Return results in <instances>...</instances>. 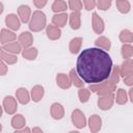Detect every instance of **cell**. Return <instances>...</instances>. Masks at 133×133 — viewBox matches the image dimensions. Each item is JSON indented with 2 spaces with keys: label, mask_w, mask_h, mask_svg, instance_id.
<instances>
[{
  "label": "cell",
  "mask_w": 133,
  "mask_h": 133,
  "mask_svg": "<svg viewBox=\"0 0 133 133\" xmlns=\"http://www.w3.org/2000/svg\"><path fill=\"white\" fill-rule=\"evenodd\" d=\"M110 55L100 48L84 49L77 58L76 71L79 77L89 84L102 83L110 77L112 71Z\"/></svg>",
  "instance_id": "6da1fadb"
},
{
  "label": "cell",
  "mask_w": 133,
  "mask_h": 133,
  "mask_svg": "<svg viewBox=\"0 0 133 133\" xmlns=\"http://www.w3.org/2000/svg\"><path fill=\"white\" fill-rule=\"evenodd\" d=\"M46 23H47L46 15L41 10H35L33 11L29 22V29L33 32H38L46 27Z\"/></svg>",
  "instance_id": "7a4b0ae2"
},
{
  "label": "cell",
  "mask_w": 133,
  "mask_h": 133,
  "mask_svg": "<svg viewBox=\"0 0 133 133\" xmlns=\"http://www.w3.org/2000/svg\"><path fill=\"white\" fill-rule=\"evenodd\" d=\"M115 88H116V85H113V84L109 83L108 81H104V82L98 83V84H90L88 89L91 90V92H95L101 97V96L113 94Z\"/></svg>",
  "instance_id": "3957f363"
},
{
  "label": "cell",
  "mask_w": 133,
  "mask_h": 133,
  "mask_svg": "<svg viewBox=\"0 0 133 133\" xmlns=\"http://www.w3.org/2000/svg\"><path fill=\"white\" fill-rule=\"evenodd\" d=\"M72 122L74 124L75 127H77L78 129H83L86 126V118L84 113L79 110V109H75L72 112Z\"/></svg>",
  "instance_id": "277c9868"
},
{
  "label": "cell",
  "mask_w": 133,
  "mask_h": 133,
  "mask_svg": "<svg viewBox=\"0 0 133 133\" xmlns=\"http://www.w3.org/2000/svg\"><path fill=\"white\" fill-rule=\"evenodd\" d=\"M3 109L8 114H14L18 109L17 100L11 96H6L3 99Z\"/></svg>",
  "instance_id": "5b68a950"
},
{
  "label": "cell",
  "mask_w": 133,
  "mask_h": 133,
  "mask_svg": "<svg viewBox=\"0 0 133 133\" xmlns=\"http://www.w3.org/2000/svg\"><path fill=\"white\" fill-rule=\"evenodd\" d=\"M113 103H114V96H113V94L101 96L99 98V100H98V106L102 110H108V109H110L112 107Z\"/></svg>",
  "instance_id": "8992f818"
},
{
  "label": "cell",
  "mask_w": 133,
  "mask_h": 133,
  "mask_svg": "<svg viewBox=\"0 0 133 133\" xmlns=\"http://www.w3.org/2000/svg\"><path fill=\"white\" fill-rule=\"evenodd\" d=\"M18 41H19L18 43L20 44V46L22 48H24V50H25V49H28L31 47V45L33 43V36L29 31H24L19 35Z\"/></svg>",
  "instance_id": "52a82bcc"
},
{
  "label": "cell",
  "mask_w": 133,
  "mask_h": 133,
  "mask_svg": "<svg viewBox=\"0 0 133 133\" xmlns=\"http://www.w3.org/2000/svg\"><path fill=\"white\" fill-rule=\"evenodd\" d=\"M92 29L97 34H101L105 29L104 21L97 12L92 14Z\"/></svg>",
  "instance_id": "ba28073f"
},
{
  "label": "cell",
  "mask_w": 133,
  "mask_h": 133,
  "mask_svg": "<svg viewBox=\"0 0 133 133\" xmlns=\"http://www.w3.org/2000/svg\"><path fill=\"white\" fill-rule=\"evenodd\" d=\"M18 14H19L21 22H23V23L30 22L29 20L31 19V9L28 5H25V4L20 5L18 8Z\"/></svg>",
  "instance_id": "9c48e42d"
},
{
  "label": "cell",
  "mask_w": 133,
  "mask_h": 133,
  "mask_svg": "<svg viewBox=\"0 0 133 133\" xmlns=\"http://www.w3.org/2000/svg\"><path fill=\"white\" fill-rule=\"evenodd\" d=\"M88 125L91 133H98L102 127V119L98 114H92L88 119Z\"/></svg>",
  "instance_id": "30bf717a"
},
{
  "label": "cell",
  "mask_w": 133,
  "mask_h": 133,
  "mask_svg": "<svg viewBox=\"0 0 133 133\" xmlns=\"http://www.w3.org/2000/svg\"><path fill=\"white\" fill-rule=\"evenodd\" d=\"M50 113L54 119H61L64 116L63 106L59 103H53L51 105V108H50Z\"/></svg>",
  "instance_id": "8fae6325"
},
{
  "label": "cell",
  "mask_w": 133,
  "mask_h": 133,
  "mask_svg": "<svg viewBox=\"0 0 133 133\" xmlns=\"http://www.w3.org/2000/svg\"><path fill=\"white\" fill-rule=\"evenodd\" d=\"M16 38H17V35L12 31L7 30V29H2L1 30V33H0V43L2 44V46L15 42Z\"/></svg>",
  "instance_id": "7c38bea8"
},
{
  "label": "cell",
  "mask_w": 133,
  "mask_h": 133,
  "mask_svg": "<svg viewBox=\"0 0 133 133\" xmlns=\"http://www.w3.org/2000/svg\"><path fill=\"white\" fill-rule=\"evenodd\" d=\"M69 16L65 12H61V14H56L52 17V23L54 26L60 28V27H64L66 22H68Z\"/></svg>",
  "instance_id": "4fadbf2b"
},
{
  "label": "cell",
  "mask_w": 133,
  "mask_h": 133,
  "mask_svg": "<svg viewBox=\"0 0 133 133\" xmlns=\"http://www.w3.org/2000/svg\"><path fill=\"white\" fill-rule=\"evenodd\" d=\"M81 15L80 11H72L71 15L69 16V21H70V26L72 29L77 30L81 27Z\"/></svg>",
  "instance_id": "5bb4252c"
},
{
  "label": "cell",
  "mask_w": 133,
  "mask_h": 133,
  "mask_svg": "<svg viewBox=\"0 0 133 133\" xmlns=\"http://www.w3.org/2000/svg\"><path fill=\"white\" fill-rule=\"evenodd\" d=\"M56 83H57V85H58L60 88H62V89H68V88H70V87H71V84H72V82H71V80H70V77H69L68 75L63 74V73L57 74V76H56Z\"/></svg>",
  "instance_id": "9a60e30c"
},
{
  "label": "cell",
  "mask_w": 133,
  "mask_h": 133,
  "mask_svg": "<svg viewBox=\"0 0 133 133\" xmlns=\"http://www.w3.org/2000/svg\"><path fill=\"white\" fill-rule=\"evenodd\" d=\"M5 24L7 25L8 28L12 30H18L20 28V20L15 14H9L5 18Z\"/></svg>",
  "instance_id": "2e32d148"
},
{
  "label": "cell",
  "mask_w": 133,
  "mask_h": 133,
  "mask_svg": "<svg viewBox=\"0 0 133 133\" xmlns=\"http://www.w3.org/2000/svg\"><path fill=\"white\" fill-rule=\"evenodd\" d=\"M16 97H17V100L23 105L28 104V102L30 100V95H29L28 90L24 87H20L16 90Z\"/></svg>",
  "instance_id": "e0dca14e"
},
{
  "label": "cell",
  "mask_w": 133,
  "mask_h": 133,
  "mask_svg": "<svg viewBox=\"0 0 133 133\" xmlns=\"http://www.w3.org/2000/svg\"><path fill=\"white\" fill-rule=\"evenodd\" d=\"M46 33H47V36L52 41H56L61 36L60 28H58L54 25H48L46 28Z\"/></svg>",
  "instance_id": "ac0fdd59"
},
{
  "label": "cell",
  "mask_w": 133,
  "mask_h": 133,
  "mask_svg": "<svg viewBox=\"0 0 133 133\" xmlns=\"http://www.w3.org/2000/svg\"><path fill=\"white\" fill-rule=\"evenodd\" d=\"M10 124H11V127L12 128H15L16 130H20V129H23L25 127L26 119H25V117L22 114H19L18 113V114H15L12 116Z\"/></svg>",
  "instance_id": "d6986e66"
},
{
  "label": "cell",
  "mask_w": 133,
  "mask_h": 133,
  "mask_svg": "<svg viewBox=\"0 0 133 133\" xmlns=\"http://www.w3.org/2000/svg\"><path fill=\"white\" fill-rule=\"evenodd\" d=\"M44 94H45V89L42 85H35L32 87L31 89V92H30V96H31V99L33 100V102H39L43 97H44Z\"/></svg>",
  "instance_id": "ffe728a7"
},
{
  "label": "cell",
  "mask_w": 133,
  "mask_h": 133,
  "mask_svg": "<svg viewBox=\"0 0 133 133\" xmlns=\"http://www.w3.org/2000/svg\"><path fill=\"white\" fill-rule=\"evenodd\" d=\"M131 71H133V60L131 58L130 59H125L124 62L122 63V65L119 66V75L124 78Z\"/></svg>",
  "instance_id": "44dd1931"
},
{
  "label": "cell",
  "mask_w": 133,
  "mask_h": 133,
  "mask_svg": "<svg viewBox=\"0 0 133 133\" xmlns=\"http://www.w3.org/2000/svg\"><path fill=\"white\" fill-rule=\"evenodd\" d=\"M2 50L6 51L7 53H10V54H19L21 52V49L22 47L20 46V44L18 42H12V43H9V44H6V45H3Z\"/></svg>",
  "instance_id": "7402d4cb"
},
{
  "label": "cell",
  "mask_w": 133,
  "mask_h": 133,
  "mask_svg": "<svg viewBox=\"0 0 133 133\" xmlns=\"http://www.w3.org/2000/svg\"><path fill=\"white\" fill-rule=\"evenodd\" d=\"M95 45L97 48L103 49V50H110L111 48V42L106 36H100L95 41Z\"/></svg>",
  "instance_id": "603a6c76"
},
{
  "label": "cell",
  "mask_w": 133,
  "mask_h": 133,
  "mask_svg": "<svg viewBox=\"0 0 133 133\" xmlns=\"http://www.w3.org/2000/svg\"><path fill=\"white\" fill-rule=\"evenodd\" d=\"M81 45H82V38L81 37H74L71 39L70 42V45H69V49H70V52L72 54H77L81 48Z\"/></svg>",
  "instance_id": "cb8c5ba5"
},
{
  "label": "cell",
  "mask_w": 133,
  "mask_h": 133,
  "mask_svg": "<svg viewBox=\"0 0 133 133\" xmlns=\"http://www.w3.org/2000/svg\"><path fill=\"white\" fill-rule=\"evenodd\" d=\"M70 76V80H71V82L75 85V86H77V87H81V88H83V85H84V83H83V80L79 77V75L77 74V71L75 70V69H72L71 71H70V74H69Z\"/></svg>",
  "instance_id": "d4e9b609"
},
{
  "label": "cell",
  "mask_w": 133,
  "mask_h": 133,
  "mask_svg": "<svg viewBox=\"0 0 133 133\" xmlns=\"http://www.w3.org/2000/svg\"><path fill=\"white\" fill-rule=\"evenodd\" d=\"M0 56H1V60L6 62L7 64H14L18 61V57L14 54H10V53H7L6 51L2 50L0 51Z\"/></svg>",
  "instance_id": "484cf974"
},
{
  "label": "cell",
  "mask_w": 133,
  "mask_h": 133,
  "mask_svg": "<svg viewBox=\"0 0 133 133\" xmlns=\"http://www.w3.org/2000/svg\"><path fill=\"white\" fill-rule=\"evenodd\" d=\"M68 6H69V5H68V3H66L65 1H62V0H55V1L52 3L51 8H52V10H53L54 12L61 14L62 11L66 10Z\"/></svg>",
  "instance_id": "4316f807"
},
{
  "label": "cell",
  "mask_w": 133,
  "mask_h": 133,
  "mask_svg": "<svg viewBox=\"0 0 133 133\" xmlns=\"http://www.w3.org/2000/svg\"><path fill=\"white\" fill-rule=\"evenodd\" d=\"M115 5H116V8L118 9V11L122 12V14L129 12L130 8H131L130 2L128 0H116L115 1Z\"/></svg>",
  "instance_id": "83f0119b"
},
{
  "label": "cell",
  "mask_w": 133,
  "mask_h": 133,
  "mask_svg": "<svg viewBox=\"0 0 133 133\" xmlns=\"http://www.w3.org/2000/svg\"><path fill=\"white\" fill-rule=\"evenodd\" d=\"M119 66L118 65H115L112 68V71H111V74H110V77L108 78V82L113 84V85H116L119 81Z\"/></svg>",
  "instance_id": "f1b7e54d"
},
{
  "label": "cell",
  "mask_w": 133,
  "mask_h": 133,
  "mask_svg": "<svg viewBox=\"0 0 133 133\" xmlns=\"http://www.w3.org/2000/svg\"><path fill=\"white\" fill-rule=\"evenodd\" d=\"M119 41L123 42L124 44H129L133 42V32H131L128 29H124L119 33Z\"/></svg>",
  "instance_id": "f546056e"
},
{
  "label": "cell",
  "mask_w": 133,
  "mask_h": 133,
  "mask_svg": "<svg viewBox=\"0 0 133 133\" xmlns=\"http://www.w3.org/2000/svg\"><path fill=\"white\" fill-rule=\"evenodd\" d=\"M22 55H23L24 58H26L28 60H34L37 56V49L34 48V47H30L28 49L23 50Z\"/></svg>",
  "instance_id": "4dcf8cb0"
},
{
  "label": "cell",
  "mask_w": 133,
  "mask_h": 133,
  "mask_svg": "<svg viewBox=\"0 0 133 133\" xmlns=\"http://www.w3.org/2000/svg\"><path fill=\"white\" fill-rule=\"evenodd\" d=\"M115 101L118 105H124L127 103L128 101V95H127V91L123 88H118L117 89V92H116V98H115Z\"/></svg>",
  "instance_id": "1f68e13d"
},
{
  "label": "cell",
  "mask_w": 133,
  "mask_h": 133,
  "mask_svg": "<svg viewBox=\"0 0 133 133\" xmlns=\"http://www.w3.org/2000/svg\"><path fill=\"white\" fill-rule=\"evenodd\" d=\"M121 53H122L123 58H125V59H130V57L133 56V47H132L130 44H124V45L122 46Z\"/></svg>",
  "instance_id": "d6a6232c"
},
{
  "label": "cell",
  "mask_w": 133,
  "mask_h": 133,
  "mask_svg": "<svg viewBox=\"0 0 133 133\" xmlns=\"http://www.w3.org/2000/svg\"><path fill=\"white\" fill-rule=\"evenodd\" d=\"M68 5L72 11H80L83 7V3L80 0H70L68 2Z\"/></svg>",
  "instance_id": "836d02e7"
},
{
  "label": "cell",
  "mask_w": 133,
  "mask_h": 133,
  "mask_svg": "<svg viewBox=\"0 0 133 133\" xmlns=\"http://www.w3.org/2000/svg\"><path fill=\"white\" fill-rule=\"evenodd\" d=\"M78 97H79V100L81 103H86L90 97V91L89 89L87 88H81L78 90Z\"/></svg>",
  "instance_id": "e575fe53"
},
{
  "label": "cell",
  "mask_w": 133,
  "mask_h": 133,
  "mask_svg": "<svg viewBox=\"0 0 133 133\" xmlns=\"http://www.w3.org/2000/svg\"><path fill=\"white\" fill-rule=\"evenodd\" d=\"M111 1L110 0H99L97 2V6L101 10H107L111 6Z\"/></svg>",
  "instance_id": "d590c367"
},
{
  "label": "cell",
  "mask_w": 133,
  "mask_h": 133,
  "mask_svg": "<svg viewBox=\"0 0 133 133\" xmlns=\"http://www.w3.org/2000/svg\"><path fill=\"white\" fill-rule=\"evenodd\" d=\"M82 3L86 10H91L97 6V1L95 0H83Z\"/></svg>",
  "instance_id": "8d00e7d4"
},
{
  "label": "cell",
  "mask_w": 133,
  "mask_h": 133,
  "mask_svg": "<svg viewBox=\"0 0 133 133\" xmlns=\"http://www.w3.org/2000/svg\"><path fill=\"white\" fill-rule=\"evenodd\" d=\"M124 83L129 86L133 85V71H131L127 76L124 77Z\"/></svg>",
  "instance_id": "74e56055"
},
{
  "label": "cell",
  "mask_w": 133,
  "mask_h": 133,
  "mask_svg": "<svg viewBox=\"0 0 133 133\" xmlns=\"http://www.w3.org/2000/svg\"><path fill=\"white\" fill-rule=\"evenodd\" d=\"M33 4H34L37 8H43V7L47 4V1H46V0H34V1H33Z\"/></svg>",
  "instance_id": "f35d334b"
},
{
  "label": "cell",
  "mask_w": 133,
  "mask_h": 133,
  "mask_svg": "<svg viewBox=\"0 0 133 133\" xmlns=\"http://www.w3.org/2000/svg\"><path fill=\"white\" fill-rule=\"evenodd\" d=\"M0 69H1V72H0L1 76H4V75L6 74V72H7V66H6V64L4 63V61H2V60H1V62H0Z\"/></svg>",
  "instance_id": "ab89813d"
},
{
  "label": "cell",
  "mask_w": 133,
  "mask_h": 133,
  "mask_svg": "<svg viewBox=\"0 0 133 133\" xmlns=\"http://www.w3.org/2000/svg\"><path fill=\"white\" fill-rule=\"evenodd\" d=\"M14 133H30V129L28 127H25L23 129H20V130H16Z\"/></svg>",
  "instance_id": "60d3db41"
},
{
  "label": "cell",
  "mask_w": 133,
  "mask_h": 133,
  "mask_svg": "<svg viewBox=\"0 0 133 133\" xmlns=\"http://www.w3.org/2000/svg\"><path fill=\"white\" fill-rule=\"evenodd\" d=\"M31 133H44V132H43V130H42L41 128L34 127V128L32 129V132H31Z\"/></svg>",
  "instance_id": "b9f144b4"
},
{
  "label": "cell",
  "mask_w": 133,
  "mask_h": 133,
  "mask_svg": "<svg viewBox=\"0 0 133 133\" xmlns=\"http://www.w3.org/2000/svg\"><path fill=\"white\" fill-rule=\"evenodd\" d=\"M129 98H130V101L133 103V87L129 89Z\"/></svg>",
  "instance_id": "7bdbcfd3"
},
{
  "label": "cell",
  "mask_w": 133,
  "mask_h": 133,
  "mask_svg": "<svg viewBox=\"0 0 133 133\" xmlns=\"http://www.w3.org/2000/svg\"><path fill=\"white\" fill-rule=\"evenodd\" d=\"M69 133H80L79 131H70Z\"/></svg>",
  "instance_id": "ee69618b"
}]
</instances>
